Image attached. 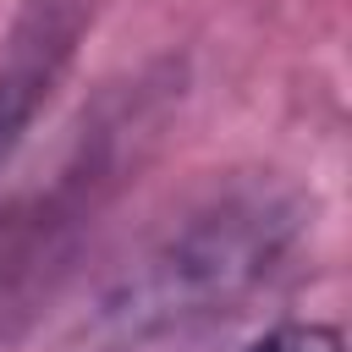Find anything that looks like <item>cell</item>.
<instances>
[{
  "instance_id": "6da1fadb",
  "label": "cell",
  "mask_w": 352,
  "mask_h": 352,
  "mask_svg": "<svg viewBox=\"0 0 352 352\" xmlns=\"http://www.w3.org/2000/svg\"><path fill=\"white\" fill-rule=\"evenodd\" d=\"M302 209L280 187H231L176 220L126 275L110 280L88 336L110 352L182 341L253 297L297 242Z\"/></svg>"
},
{
  "instance_id": "7a4b0ae2",
  "label": "cell",
  "mask_w": 352,
  "mask_h": 352,
  "mask_svg": "<svg viewBox=\"0 0 352 352\" xmlns=\"http://www.w3.org/2000/svg\"><path fill=\"white\" fill-rule=\"evenodd\" d=\"M72 38H77V22L60 11V6H33L16 33H11V50L0 60V170L11 165L16 143L28 138L33 116L44 110L66 55H72Z\"/></svg>"
},
{
  "instance_id": "3957f363",
  "label": "cell",
  "mask_w": 352,
  "mask_h": 352,
  "mask_svg": "<svg viewBox=\"0 0 352 352\" xmlns=\"http://www.w3.org/2000/svg\"><path fill=\"white\" fill-rule=\"evenodd\" d=\"M248 352H346V346H341V336L330 324H275Z\"/></svg>"
}]
</instances>
